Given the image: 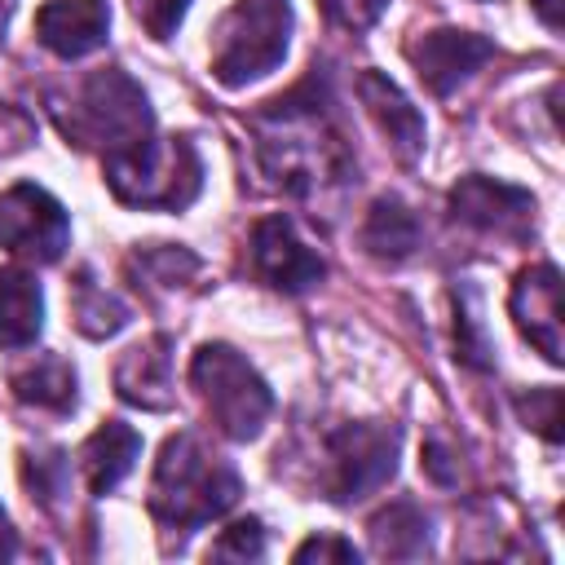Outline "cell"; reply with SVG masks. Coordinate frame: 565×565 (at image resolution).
<instances>
[{"mask_svg": "<svg viewBox=\"0 0 565 565\" xmlns=\"http://www.w3.org/2000/svg\"><path fill=\"white\" fill-rule=\"evenodd\" d=\"M252 124H256V159L282 194L318 199L353 181V154L327 102L313 97V79L269 102Z\"/></svg>", "mask_w": 565, "mask_h": 565, "instance_id": "6da1fadb", "label": "cell"}, {"mask_svg": "<svg viewBox=\"0 0 565 565\" xmlns=\"http://www.w3.org/2000/svg\"><path fill=\"white\" fill-rule=\"evenodd\" d=\"M238 472L199 433H177L163 441L150 477V512L163 530L194 534L199 525L225 516L238 503Z\"/></svg>", "mask_w": 565, "mask_h": 565, "instance_id": "7a4b0ae2", "label": "cell"}, {"mask_svg": "<svg viewBox=\"0 0 565 565\" xmlns=\"http://www.w3.org/2000/svg\"><path fill=\"white\" fill-rule=\"evenodd\" d=\"M106 185L115 190L119 203L128 207H163L181 212L194 203L203 185V159L190 137H141L124 150L102 154Z\"/></svg>", "mask_w": 565, "mask_h": 565, "instance_id": "3957f363", "label": "cell"}, {"mask_svg": "<svg viewBox=\"0 0 565 565\" xmlns=\"http://www.w3.org/2000/svg\"><path fill=\"white\" fill-rule=\"evenodd\" d=\"M57 124L75 146H97L102 154L124 150L154 132V115H150L141 84L124 75L119 66L93 71L71 93V110L57 106Z\"/></svg>", "mask_w": 565, "mask_h": 565, "instance_id": "277c9868", "label": "cell"}, {"mask_svg": "<svg viewBox=\"0 0 565 565\" xmlns=\"http://www.w3.org/2000/svg\"><path fill=\"white\" fill-rule=\"evenodd\" d=\"M190 384L203 397L207 419L230 437V441H252L260 437L274 393L260 380V371L230 344H203L190 362Z\"/></svg>", "mask_w": 565, "mask_h": 565, "instance_id": "5b68a950", "label": "cell"}, {"mask_svg": "<svg viewBox=\"0 0 565 565\" xmlns=\"http://www.w3.org/2000/svg\"><path fill=\"white\" fill-rule=\"evenodd\" d=\"M291 44V4L287 0H238L212 35V75L225 88L265 79Z\"/></svg>", "mask_w": 565, "mask_h": 565, "instance_id": "8992f818", "label": "cell"}, {"mask_svg": "<svg viewBox=\"0 0 565 565\" xmlns=\"http://www.w3.org/2000/svg\"><path fill=\"white\" fill-rule=\"evenodd\" d=\"M397 472L393 424H344L322 446V494L331 503H358Z\"/></svg>", "mask_w": 565, "mask_h": 565, "instance_id": "52a82bcc", "label": "cell"}, {"mask_svg": "<svg viewBox=\"0 0 565 565\" xmlns=\"http://www.w3.org/2000/svg\"><path fill=\"white\" fill-rule=\"evenodd\" d=\"M71 243V216L66 207L31 185L18 181L0 194V247L13 252L18 260H35V265H53Z\"/></svg>", "mask_w": 565, "mask_h": 565, "instance_id": "ba28073f", "label": "cell"}, {"mask_svg": "<svg viewBox=\"0 0 565 565\" xmlns=\"http://www.w3.org/2000/svg\"><path fill=\"white\" fill-rule=\"evenodd\" d=\"M247 260H252V274H256L265 287L287 291V296H300V291L318 287L322 274H327L322 256L300 238L296 221H287V216H265V221H256L252 243H247Z\"/></svg>", "mask_w": 565, "mask_h": 565, "instance_id": "9c48e42d", "label": "cell"}, {"mask_svg": "<svg viewBox=\"0 0 565 565\" xmlns=\"http://www.w3.org/2000/svg\"><path fill=\"white\" fill-rule=\"evenodd\" d=\"M450 216L481 234H494V238H530L534 234V194L472 172L450 190Z\"/></svg>", "mask_w": 565, "mask_h": 565, "instance_id": "30bf717a", "label": "cell"}, {"mask_svg": "<svg viewBox=\"0 0 565 565\" xmlns=\"http://www.w3.org/2000/svg\"><path fill=\"white\" fill-rule=\"evenodd\" d=\"M406 57L415 62L419 79L437 93V97H450L463 79H472L490 57H494V44L486 35H472V31H455V26H441V31H424Z\"/></svg>", "mask_w": 565, "mask_h": 565, "instance_id": "8fae6325", "label": "cell"}, {"mask_svg": "<svg viewBox=\"0 0 565 565\" xmlns=\"http://www.w3.org/2000/svg\"><path fill=\"white\" fill-rule=\"evenodd\" d=\"M512 318L521 335L561 366V274L556 265H530L512 282Z\"/></svg>", "mask_w": 565, "mask_h": 565, "instance_id": "7c38bea8", "label": "cell"}, {"mask_svg": "<svg viewBox=\"0 0 565 565\" xmlns=\"http://www.w3.org/2000/svg\"><path fill=\"white\" fill-rule=\"evenodd\" d=\"M353 88H358V102L366 106V115L375 119V128L388 137L393 154H397L402 163H415V159L424 154L428 128H424V115L411 106V97H406L388 75H380V71H362Z\"/></svg>", "mask_w": 565, "mask_h": 565, "instance_id": "4fadbf2b", "label": "cell"}, {"mask_svg": "<svg viewBox=\"0 0 565 565\" xmlns=\"http://www.w3.org/2000/svg\"><path fill=\"white\" fill-rule=\"evenodd\" d=\"M110 4L106 0H49L35 13V40L57 57H84L106 44Z\"/></svg>", "mask_w": 565, "mask_h": 565, "instance_id": "5bb4252c", "label": "cell"}, {"mask_svg": "<svg viewBox=\"0 0 565 565\" xmlns=\"http://www.w3.org/2000/svg\"><path fill=\"white\" fill-rule=\"evenodd\" d=\"M115 393L141 411H168L177 402L172 388V340L168 335H150L141 344H132L119 362H115Z\"/></svg>", "mask_w": 565, "mask_h": 565, "instance_id": "9a60e30c", "label": "cell"}, {"mask_svg": "<svg viewBox=\"0 0 565 565\" xmlns=\"http://www.w3.org/2000/svg\"><path fill=\"white\" fill-rule=\"evenodd\" d=\"M141 455V433L124 419H106L84 446H79V468L93 494H110L137 463Z\"/></svg>", "mask_w": 565, "mask_h": 565, "instance_id": "2e32d148", "label": "cell"}, {"mask_svg": "<svg viewBox=\"0 0 565 565\" xmlns=\"http://www.w3.org/2000/svg\"><path fill=\"white\" fill-rule=\"evenodd\" d=\"M44 327V291L26 269H0V349H26Z\"/></svg>", "mask_w": 565, "mask_h": 565, "instance_id": "e0dca14e", "label": "cell"}, {"mask_svg": "<svg viewBox=\"0 0 565 565\" xmlns=\"http://www.w3.org/2000/svg\"><path fill=\"white\" fill-rule=\"evenodd\" d=\"M362 247L380 260H406L419 247V216L397 194L375 199L362 221Z\"/></svg>", "mask_w": 565, "mask_h": 565, "instance_id": "ac0fdd59", "label": "cell"}, {"mask_svg": "<svg viewBox=\"0 0 565 565\" xmlns=\"http://www.w3.org/2000/svg\"><path fill=\"white\" fill-rule=\"evenodd\" d=\"M13 397L18 402H26V406H35V411H53V415H62V411H71L75 406V366L66 362V358H57V353H40L35 362H26L22 371H13Z\"/></svg>", "mask_w": 565, "mask_h": 565, "instance_id": "d6986e66", "label": "cell"}, {"mask_svg": "<svg viewBox=\"0 0 565 565\" xmlns=\"http://www.w3.org/2000/svg\"><path fill=\"white\" fill-rule=\"evenodd\" d=\"M371 547H375V556H419V552H428V512L411 499L388 503L380 516H371Z\"/></svg>", "mask_w": 565, "mask_h": 565, "instance_id": "ffe728a7", "label": "cell"}, {"mask_svg": "<svg viewBox=\"0 0 565 565\" xmlns=\"http://www.w3.org/2000/svg\"><path fill=\"white\" fill-rule=\"evenodd\" d=\"M71 313H75V327L93 340L115 335L128 322V305L115 291H106L88 269H79L75 282H71Z\"/></svg>", "mask_w": 565, "mask_h": 565, "instance_id": "44dd1931", "label": "cell"}, {"mask_svg": "<svg viewBox=\"0 0 565 565\" xmlns=\"http://www.w3.org/2000/svg\"><path fill=\"white\" fill-rule=\"evenodd\" d=\"M137 269L146 278V287H163V291H177L185 278L199 274V260L185 252V247H146L137 252Z\"/></svg>", "mask_w": 565, "mask_h": 565, "instance_id": "7402d4cb", "label": "cell"}, {"mask_svg": "<svg viewBox=\"0 0 565 565\" xmlns=\"http://www.w3.org/2000/svg\"><path fill=\"white\" fill-rule=\"evenodd\" d=\"M26 486L35 490L40 503H57L71 486V463L62 450H44V455H26Z\"/></svg>", "mask_w": 565, "mask_h": 565, "instance_id": "603a6c76", "label": "cell"}, {"mask_svg": "<svg viewBox=\"0 0 565 565\" xmlns=\"http://www.w3.org/2000/svg\"><path fill=\"white\" fill-rule=\"evenodd\" d=\"M216 561H260L265 556V525L256 516L234 521L230 530H221V539L212 543Z\"/></svg>", "mask_w": 565, "mask_h": 565, "instance_id": "cb8c5ba5", "label": "cell"}, {"mask_svg": "<svg viewBox=\"0 0 565 565\" xmlns=\"http://www.w3.org/2000/svg\"><path fill=\"white\" fill-rule=\"evenodd\" d=\"M128 9H132V18L154 40H172L177 26H181V18H185V9H190V0H128Z\"/></svg>", "mask_w": 565, "mask_h": 565, "instance_id": "d4e9b609", "label": "cell"}, {"mask_svg": "<svg viewBox=\"0 0 565 565\" xmlns=\"http://www.w3.org/2000/svg\"><path fill=\"white\" fill-rule=\"evenodd\" d=\"M521 415L547 437V441H556L561 437V393L556 388H534L530 397H521Z\"/></svg>", "mask_w": 565, "mask_h": 565, "instance_id": "484cf974", "label": "cell"}, {"mask_svg": "<svg viewBox=\"0 0 565 565\" xmlns=\"http://www.w3.org/2000/svg\"><path fill=\"white\" fill-rule=\"evenodd\" d=\"M459 358H463L468 366H490V340L481 335V318H477V309H472V296H468V305L459 309Z\"/></svg>", "mask_w": 565, "mask_h": 565, "instance_id": "4316f807", "label": "cell"}, {"mask_svg": "<svg viewBox=\"0 0 565 565\" xmlns=\"http://www.w3.org/2000/svg\"><path fill=\"white\" fill-rule=\"evenodd\" d=\"M322 4H327V18L349 31H366L384 9V0H322Z\"/></svg>", "mask_w": 565, "mask_h": 565, "instance_id": "83f0119b", "label": "cell"}, {"mask_svg": "<svg viewBox=\"0 0 565 565\" xmlns=\"http://www.w3.org/2000/svg\"><path fill=\"white\" fill-rule=\"evenodd\" d=\"M296 561H358V547L340 534H318L296 547Z\"/></svg>", "mask_w": 565, "mask_h": 565, "instance_id": "f1b7e54d", "label": "cell"}, {"mask_svg": "<svg viewBox=\"0 0 565 565\" xmlns=\"http://www.w3.org/2000/svg\"><path fill=\"white\" fill-rule=\"evenodd\" d=\"M534 13L543 18L547 31H561V0H534Z\"/></svg>", "mask_w": 565, "mask_h": 565, "instance_id": "f546056e", "label": "cell"}, {"mask_svg": "<svg viewBox=\"0 0 565 565\" xmlns=\"http://www.w3.org/2000/svg\"><path fill=\"white\" fill-rule=\"evenodd\" d=\"M13 547H18V539H13V525H9V516H4V508H0V561H9Z\"/></svg>", "mask_w": 565, "mask_h": 565, "instance_id": "4dcf8cb0", "label": "cell"}, {"mask_svg": "<svg viewBox=\"0 0 565 565\" xmlns=\"http://www.w3.org/2000/svg\"><path fill=\"white\" fill-rule=\"evenodd\" d=\"M9 18H13V0H0V44H4V31H9Z\"/></svg>", "mask_w": 565, "mask_h": 565, "instance_id": "1f68e13d", "label": "cell"}]
</instances>
